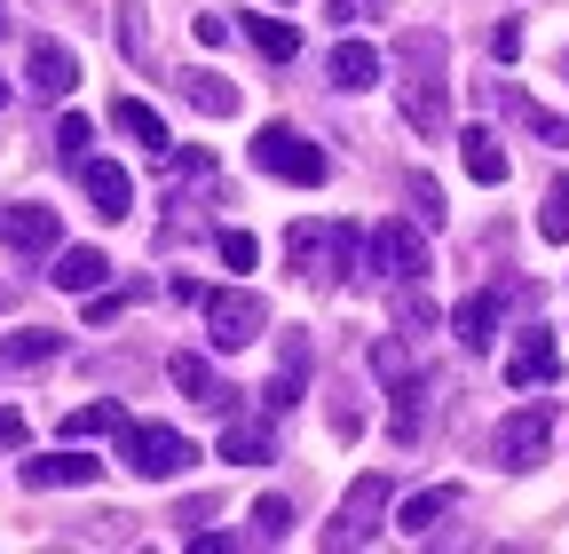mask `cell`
I'll return each mask as SVG.
<instances>
[{
	"label": "cell",
	"mask_w": 569,
	"mask_h": 554,
	"mask_svg": "<svg viewBox=\"0 0 569 554\" xmlns=\"http://www.w3.org/2000/svg\"><path fill=\"white\" fill-rule=\"evenodd\" d=\"M403 63H411V80H403V119L436 144V135L451 127V88H443V40H427L411 32L403 40Z\"/></svg>",
	"instance_id": "1"
},
{
	"label": "cell",
	"mask_w": 569,
	"mask_h": 554,
	"mask_svg": "<svg viewBox=\"0 0 569 554\" xmlns=\"http://www.w3.org/2000/svg\"><path fill=\"white\" fill-rule=\"evenodd\" d=\"M284 254H293L301 277H317V286H340V269L365 254V230H356V222H293Z\"/></svg>",
	"instance_id": "2"
},
{
	"label": "cell",
	"mask_w": 569,
	"mask_h": 554,
	"mask_svg": "<svg viewBox=\"0 0 569 554\" xmlns=\"http://www.w3.org/2000/svg\"><path fill=\"white\" fill-rule=\"evenodd\" d=\"M119 452H127L134 475H151V483H174V475L198 467L190 436H174V428H159V421H119Z\"/></svg>",
	"instance_id": "3"
},
{
	"label": "cell",
	"mask_w": 569,
	"mask_h": 554,
	"mask_svg": "<svg viewBox=\"0 0 569 554\" xmlns=\"http://www.w3.org/2000/svg\"><path fill=\"white\" fill-rule=\"evenodd\" d=\"M253 167H261V175H277V182H309V190L332 175V167H325V151L309 144L301 127H284V119H269V127L253 135Z\"/></svg>",
	"instance_id": "4"
},
{
	"label": "cell",
	"mask_w": 569,
	"mask_h": 554,
	"mask_svg": "<svg viewBox=\"0 0 569 554\" xmlns=\"http://www.w3.org/2000/svg\"><path fill=\"white\" fill-rule=\"evenodd\" d=\"M546 444H553V404H522V412H507V421L490 428V459L498 467H538Z\"/></svg>",
	"instance_id": "5"
},
{
	"label": "cell",
	"mask_w": 569,
	"mask_h": 554,
	"mask_svg": "<svg viewBox=\"0 0 569 554\" xmlns=\"http://www.w3.org/2000/svg\"><path fill=\"white\" fill-rule=\"evenodd\" d=\"M365 261H372L380 277H396V286H419V277H427V238H419V222H380V230H365Z\"/></svg>",
	"instance_id": "6"
},
{
	"label": "cell",
	"mask_w": 569,
	"mask_h": 554,
	"mask_svg": "<svg viewBox=\"0 0 569 554\" xmlns=\"http://www.w3.org/2000/svg\"><path fill=\"white\" fill-rule=\"evenodd\" d=\"M269 325V301L261 294H206V333H213V349H253Z\"/></svg>",
	"instance_id": "7"
},
{
	"label": "cell",
	"mask_w": 569,
	"mask_h": 554,
	"mask_svg": "<svg viewBox=\"0 0 569 554\" xmlns=\"http://www.w3.org/2000/svg\"><path fill=\"white\" fill-rule=\"evenodd\" d=\"M380 507H388V475H365L356 492L340 499V523L325 531V546H356V538H372L380 531Z\"/></svg>",
	"instance_id": "8"
},
{
	"label": "cell",
	"mask_w": 569,
	"mask_h": 554,
	"mask_svg": "<svg viewBox=\"0 0 569 554\" xmlns=\"http://www.w3.org/2000/svg\"><path fill=\"white\" fill-rule=\"evenodd\" d=\"M24 80H32V96H71V88H80V56H71L63 40H32Z\"/></svg>",
	"instance_id": "9"
},
{
	"label": "cell",
	"mask_w": 569,
	"mask_h": 554,
	"mask_svg": "<svg viewBox=\"0 0 569 554\" xmlns=\"http://www.w3.org/2000/svg\"><path fill=\"white\" fill-rule=\"evenodd\" d=\"M325 72H332V88H340V96H365V88H380L388 63H380V48H372V40H340V48L325 56Z\"/></svg>",
	"instance_id": "10"
},
{
	"label": "cell",
	"mask_w": 569,
	"mask_h": 554,
	"mask_svg": "<svg viewBox=\"0 0 569 554\" xmlns=\"http://www.w3.org/2000/svg\"><path fill=\"white\" fill-rule=\"evenodd\" d=\"M553 373H561V349H553V333H546V325H530V333L515 340V357H507V380H515V388H546Z\"/></svg>",
	"instance_id": "11"
},
{
	"label": "cell",
	"mask_w": 569,
	"mask_h": 554,
	"mask_svg": "<svg viewBox=\"0 0 569 554\" xmlns=\"http://www.w3.org/2000/svg\"><path fill=\"white\" fill-rule=\"evenodd\" d=\"M80 182H88V198H96V215H103V222H127V206H134L127 167H111V159H80Z\"/></svg>",
	"instance_id": "12"
},
{
	"label": "cell",
	"mask_w": 569,
	"mask_h": 554,
	"mask_svg": "<svg viewBox=\"0 0 569 554\" xmlns=\"http://www.w3.org/2000/svg\"><path fill=\"white\" fill-rule=\"evenodd\" d=\"M167 373H174V388H182L198 412H230V388L213 380V365H206L198 349H174V357H167Z\"/></svg>",
	"instance_id": "13"
},
{
	"label": "cell",
	"mask_w": 569,
	"mask_h": 554,
	"mask_svg": "<svg viewBox=\"0 0 569 554\" xmlns=\"http://www.w3.org/2000/svg\"><path fill=\"white\" fill-rule=\"evenodd\" d=\"M0 238L17 254H48L63 238V222H56V206H9V215H0Z\"/></svg>",
	"instance_id": "14"
},
{
	"label": "cell",
	"mask_w": 569,
	"mask_h": 554,
	"mask_svg": "<svg viewBox=\"0 0 569 554\" xmlns=\"http://www.w3.org/2000/svg\"><path fill=\"white\" fill-rule=\"evenodd\" d=\"M103 475V459H88V452H56V459H24V483L32 492H71V483H96Z\"/></svg>",
	"instance_id": "15"
},
{
	"label": "cell",
	"mask_w": 569,
	"mask_h": 554,
	"mask_svg": "<svg viewBox=\"0 0 569 554\" xmlns=\"http://www.w3.org/2000/svg\"><path fill=\"white\" fill-rule=\"evenodd\" d=\"M459 159H467V175H475L482 190L507 182V144H498L490 127H467V135H459Z\"/></svg>",
	"instance_id": "16"
},
{
	"label": "cell",
	"mask_w": 569,
	"mask_h": 554,
	"mask_svg": "<svg viewBox=\"0 0 569 554\" xmlns=\"http://www.w3.org/2000/svg\"><path fill=\"white\" fill-rule=\"evenodd\" d=\"M498 317H507V294H467L451 325H459L467 349H490V340H498Z\"/></svg>",
	"instance_id": "17"
},
{
	"label": "cell",
	"mask_w": 569,
	"mask_h": 554,
	"mask_svg": "<svg viewBox=\"0 0 569 554\" xmlns=\"http://www.w3.org/2000/svg\"><path fill=\"white\" fill-rule=\"evenodd\" d=\"M48 277H56V286H63V294H96V286H103V277H111V261H103L96 246H63Z\"/></svg>",
	"instance_id": "18"
},
{
	"label": "cell",
	"mask_w": 569,
	"mask_h": 554,
	"mask_svg": "<svg viewBox=\"0 0 569 554\" xmlns=\"http://www.w3.org/2000/svg\"><path fill=\"white\" fill-rule=\"evenodd\" d=\"M301 380H309V340H293V349H284L277 380L261 388V412H293V404H301Z\"/></svg>",
	"instance_id": "19"
},
{
	"label": "cell",
	"mask_w": 569,
	"mask_h": 554,
	"mask_svg": "<svg viewBox=\"0 0 569 554\" xmlns=\"http://www.w3.org/2000/svg\"><path fill=\"white\" fill-rule=\"evenodd\" d=\"M388 396H396V412H388V436H396V444H419V428H427V380H396Z\"/></svg>",
	"instance_id": "20"
},
{
	"label": "cell",
	"mask_w": 569,
	"mask_h": 554,
	"mask_svg": "<svg viewBox=\"0 0 569 554\" xmlns=\"http://www.w3.org/2000/svg\"><path fill=\"white\" fill-rule=\"evenodd\" d=\"M451 507H459V492H451V483H436V492L403 499V515H396V523H403V538H427V531H436V523H443Z\"/></svg>",
	"instance_id": "21"
},
{
	"label": "cell",
	"mask_w": 569,
	"mask_h": 554,
	"mask_svg": "<svg viewBox=\"0 0 569 554\" xmlns=\"http://www.w3.org/2000/svg\"><path fill=\"white\" fill-rule=\"evenodd\" d=\"M269 452H277L269 421H230V428H222V459H238V467H261Z\"/></svg>",
	"instance_id": "22"
},
{
	"label": "cell",
	"mask_w": 569,
	"mask_h": 554,
	"mask_svg": "<svg viewBox=\"0 0 569 554\" xmlns=\"http://www.w3.org/2000/svg\"><path fill=\"white\" fill-rule=\"evenodd\" d=\"M111 127H127L134 144H151V151H167V119H159L151 103H134V96H119V103H111Z\"/></svg>",
	"instance_id": "23"
},
{
	"label": "cell",
	"mask_w": 569,
	"mask_h": 554,
	"mask_svg": "<svg viewBox=\"0 0 569 554\" xmlns=\"http://www.w3.org/2000/svg\"><path fill=\"white\" fill-rule=\"evenodd\" d=\"M182 96H190L206 119H230V111H238V88H230V80H213V72H182Z\"/></svg>",
	"instance_id": "24"
},
{
	"label": "cell",
	"mask_w": 569,
	"mask_h": 554,
	"mask_svg": "<svg viewBox=\"0 0 569 554\" xmlns=\"http://www.w3.org/2000/svg\"><path fill=\"white\" fill-rule=\"evenodd\" d=\"M246 32H253V48H261L269 63H284V56H301V32L284 24V17H246Z\"/></svg>",
	"instance_id": "25"
},
{
	"label": "cell",
	"mask_w": 569,
	"mask_h": 554,
	"mask_svg": "<svg viewBox=\"0 0 569 554\" xmlns=\"http://www.w3.org/2000/svg\"><path fill=\"white\" fill-rule=\"evenodd\" d=\"M56 349H63V340L32 325V333H9V340H0V365H48Z\"/></svg>",
	"instance_id": "26"
},
{
	"label": "cell",
	"mask_w": 569,
	"mask_h": 554,
	"mask_svg": "<svg viewBox=\"0 0 569 554\" xmlns=\"http://www.w3.org/2000/svg\"><path fill=\"white\" fill-rule=\"evenodd\" d=\"M538 230H546L553 246H569V182H561V175H553L546 198H538Z\"/></svg>",
	"instance_id": "27"
},
{
	"label": "cell",
	"mask_w": 569,
	"mask_h": 554,
	"mask_svg": "<svg viewBox=\"0 0 569 554\" xmlns=\"http://www.w3.org/2000/svg\"><path fill=\"white\" fill-rule=\"evenodd\" d=\"M253 538H261V546H284V538H293V507H284L277 492L253 507Z\"/></svg>",
	"instance_id": "28"
},
{
	"label": "cell",
	"mask_w": 569,
	"mask_h": 554,
	"mask_svg": "<svg viewBox=\"0 0 569 554\" xmlns=\"http://www.w3.org/2000/svg\"><path fill=\"white\" fill-rule=\"evenodd\" d=\"M119 421H127L119 404H80V412H71V421H63V436H111Z\"/></svg>",
	"instance_id": "29"
},
{
	"label": "cell",
	"mask_w": 569,
	"mask_h": 554,
	"mask_svg": "<svg viewBox=\"0 0 569 554\" xmlns=\"http://www.w3.org/2000/svg\"><path fill=\"white\" fill-rule=\"evenodd\" d=\"M403 190H411V222H427V230H443V190L427 182V175H411Z\"/></svg>",
	"instance_id": "30"
},
{
	"label": "cell",
	"mask_w": 569,
	"mask_h": 554,
	"mask_svg": "<svg viewBox=\"0 0 569 554\" xmlns=\"http://www.w3.org/2000/svg\"><path fill=\"white\" fill-rule=\"evenodd\" d=\"M213 246H222L230 269H253V261H261V238H253V230H213Z\"/></svg>",
	"instance_id": "31"
},
{
	"label": "cell",
	"mask_w": 569,
	"mask_h": 554,
	"mask_svg": "<svg viewBox=\"0 0 569 554\" xmlns=\"http://www.w3.org/2000/svg\"><path fill=\"white\" fill-rule=\"evenodd\" d=\"M372 373L396 388V380H411V357H403V340H372Z\"/></svg>",
	"instance_id": "32"
},
{
	"label": "cell",
	"mask_w": 569,
	"mask_h": 554,
	"mask_svg": "<svg viewBox=\"0 0 569 554\" xmlns=\"http://www.w3.org/2000/svg\"><path fill=\"white\" fill-rule=\"evenodd\" d=\"M88 135H96V127H88V119H80V111H71V119H63V127H56V151H63V159H71V167H80V159H88Z\"/></svg>",
	"instance_id": "33"
},
{
	"label": "cell",
	"mask_w": 569,
	"mask_h": 554,
	"mask_svg": "<svg viewBox=\"0 0 569 554\" xmlns=\"http://www.w3.org/2000/svg\"><path fill=\"white\" fill-rule=\"evenodd\" d=\"M396 317H403V333H427V325H436V301H419V294H403V301H396Z\"/></svg>",
	"instance_id": "34"
},
{
	"label": "cell",
	"mask_w": 569,
	"mask_h": 554,
	"mask_svg": "<svg viewBox=\"0 0 569 554\" xmlns=\"http://www.w3.org/2000/svg\"><path fill=\"white\" fill-rule=\"evenodd\" d=\"M127 309V294H88V325H111Z\"/></svg>",
	"instance_id": "35"
},
{
	"label": "cell",
	"mask_w": 569,
	"mask_h": 554,
	"mask_svg": "<svg viewBox=\"0 0 569 554\" xmlns=\"http://www.w3.org/2000/svg\"><path fill=\"white\" fill-rule=\"evenodd\" d=\"M24 444V412H0V452H17Z\"/></svg>",
	"instance_id": "36"
},
{
	"label": "cell",
	"mask_w": 569,
	"mask_h": 554,
	"mask_svg": "<svg viewBox=\"0 0 569 554\" xmlns=\"http://www.w3.org/2000/svg\"><path fill=\"white\" fill-rule=\"evenodd\" d=\"M325 9H332L340 24H356V17H365V9H380V0H325Z\"/></svg>",
	"instance_id": "37"
},
{
	"label": "cell",
	"mask_w": 569,
	"mask_h": 554,
	"mask_svg": "<svg viewBox=\"0 0 569 554\" xmlns=\"http://www.w3.org/2000/svg\"><path fill=\"white\" fill-rule=\"evenodd\" d=\"M0 40H9V9H0Z\"/></svg>",
	"instance_id": "38"
},
{
	"label": "cell",
	"mask_w": 569,
	"mask_h": 554,
	"mask_svg": "<svg viewBox=\"0 0 569 554\" xmlns=\"http://www.w3.org/2000/svg\"><path fill=\"white\" fill-rule=\"evenodd\" d=\"M0 103H9V80H0Z\"/></svg>",
	"instance_id": "39"
},
{
	"label": "cell",
	"mask_w": 569,
	"mask_h": 554,
	"mask_svg": "<svg viewBox=\"0 0 569 554\" xmlns=\"http://www.w3.org/2000/svg\"><path fill=\"white\" fill-rule=\"evenodd\" d=\"M0 309H9V294H0Z\"/></svg>",
	"instance_id": "40"
}]
</instances>
